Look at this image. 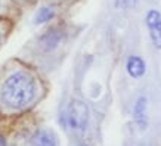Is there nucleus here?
<instances>
[{"label": "nucleus", "mask_w": 161, "mask_h": 146, "mask_svg": "<svg viewBox=\"0 0 161 146\" xmlns=\"http://www.w3.org/2000/svg\"><path fill=\"white\" fill-rule=\"evenodd\" d=\"M36 96L34 78L25 73H15L6 78L2 86L0 97L9 108L21 109L27 106Z\"/></svg>", "instance_id": "f257e3e1"}, {"label": "nucleus", "mask_w": 161, "mask_h": 146, "mask_svg": "<svg viewBox=\"0 0 161 146\" xmlns=\"http://www.w3.org/2000/svg\"><path fill=\"white\" fill-rule=\"evenodd\" d=\"M67 122L73 130L81 132L89 122V108L81 100H73L67 109Z\"/></svg>", "instance_id": "f03ea898"}, {"label": "nucleus", "mask_w": 161, "mask_h": 146, "mask_svg": "<svg viewBox=\"0 0 161 146\" xmlns=\"http://www.w3.org/2000/svg\"><path fill=\"white\" fill-rule=\"evenodd\" d=\"M147 25L154 46L161 49V14L158 10H149L147 14Z\"/></svg>", "instance_id": "7ed1b4c3"}, {"label": "nucleus", "mask_w": 161, "mask_h": 146, "mask_svg": "<svg viewBox=\"0 0 161 146\" xmlns=\"http://www.w3.org/2000/svg\"><path fill=\"white\" fill-rule=\"evenodd\" d=\"M127 71L135 78H139L145 74V62L139 56H130L127 61Z\"/></svg>", "instance_id": "20e7f679"}, {"label": "nucleus", "mask_w": 161, "mask_h": 146, "mask_svg": "<svg viewBox=\"0 0 161 146\" xmlns=\"http://www.w3.org/2000/svg\"><path fill=\"white\" fill-rule=\"evenodd\" d=\"M147 99L145 97H139L136 105H135V120L142 128L147 126Z\"/></svg>", "instance_id": "39448f33"}, {"label": "nucleus", "mask_w": 161, "mask_h": 146, "mask_svg": "<svg viewBox=\"0 0 161 146\" xmlns=\"http://www.w3.org/2000/svg\"><path fill=\"white\" fill-rule=\"evenodd\" d=\"M31 143H33V145H55L56 140H55V137L52 133L46 132V130H39V132L33 136Z\"/></svg>", "instance_id": "423d86ee"}, {"label": "nucleus", "mask_w": 161, "mask_h": 146, "mask_svg": "<svg viewBox=\"0 0 161 146\" xmlns=\"http://www.w3.org/2000/svg\"><path fill=\"white\" fill-rule=\"evenodd\" d=\"M55 15V10L52 6H43V8H40L37 10V14H36V24H44V22H47L49 19H52Z\"/></svg>", "instance_id": "0eeeda50"}, {"label": "nucleus", "mask_w": 161, "mask_h": 146, "mask_svg": "<svg viewBox=\"0 0 161 146\" xmlns=\"http://www.w3.org/2000/svg\"><path fill=\"white\" fill-rule=\"evenodd\" d=\"M59 40H61V35H59L58 31H50V33H47V34L44 35L43 41H44V44H46V47L52 49L58 44Z\"/></svg>", "instance_id": "6e6552de"}, {"label": "nucleus", "mask_w": 161, "mask_h": 146, "mask_svg": "<svg viewBox=\"0 0 161 146\" xmlns=\"http://www.w3.org/2000/svg\"><path fill=\"white\" fill-rule=\"evenodd\" d=\"M136 0H115V5L118 8H130V6L135 5Z\"/></svg>", "instance_id": "1a4fd4ad"}, {"label": "nucleus", "mask_w": 161, "mask_h": 146, "mask_svg": "<svg viewBox=\"0 0 161 146\" xmlns=\"http://www.w3.org/2000/svg\"><path fill=\"white\" fill-rule=\"evenodd\" d=\"M5 143H6V140H5V139H3V136L0 134V145H5Z\"/></svg>", "instance_id": "9d476101"}]
</instances>
